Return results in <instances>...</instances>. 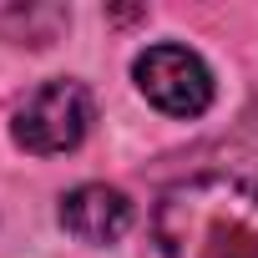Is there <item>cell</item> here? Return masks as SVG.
<instances>
[{
	"label": "cell",
	"instance_id": "cell-1",
	"mask_svg": "<svg viewBox=\"0 0 258 258\" xmlns=\"http://www.w3.org/2000/svg\"><path fill=\"white\" fill-rule=\"evenodd\" d=\"M152 233L162 258H258V182L198 172L162 192Z\"/></svg>",
	"mask_w": 258,
	"mask_h": 258
},
{
	"label": "cell",
	"instance_id": "cell-2",
	"mask_svg": "<svg viewBox=\"0 0 258 258\" xmlns=\"http://www.w3.org/2000/svg\"><path fill=\"white\" fill-rule=\"evenodd\" d=\"M96 121V101L81 81L61 76V81H46L36 86L21 106H16V121H11V137L36 152V157H56V152H71L81 147V137L91 132Z\"/></svg>",
	"mask_w": 258,
	"mask_h": 258
},
{
	"label": "cell",
	"instance_id": "cell-3",
	"mask_svg": "<svg viewBox=\"0 0 258 258\" xmlns=\"http://www.w3.org/2000/svg\"><path fill=\"white\" fill-rule=\"evenodd\" d=\"M132 76H137V91L157 111H167V116H182L187 121V116H203L213 106V71L187 46H172V41L147 46L132 61Z\"/></svg>",
	"mask_w": 258,
	"mask_h": 258
},
{
	"label": "cell",
	"instance_id": "cell-4",
	"mask_svg": "<svg viewBox=\"0 0 258 258\" xmlns=\"http://www.w3.org/2000/svg\"><path fill=\"white\" fill-rule=\"evenodd\" d=\"M61 228L81 243H121L126 228H132V203H126V192L106 187V182H86L76 192L61 198Z\"/></svg>",
	"mask_w": 258,
	"mask_h": 258
}]
</instances>
